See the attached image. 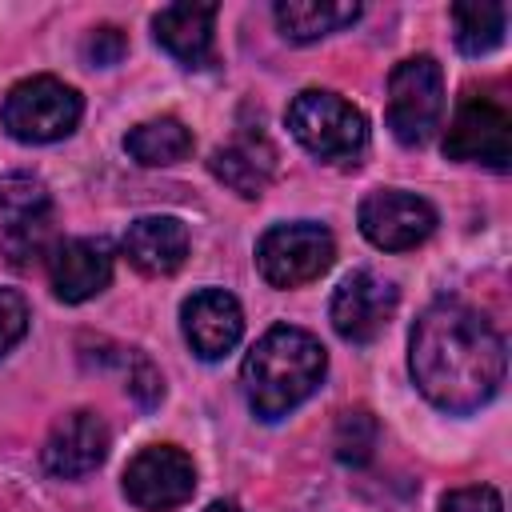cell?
I'll return each mask as SVG.
<instances>
[{
  "label": "cell",
  "instance_id": "cell-1",
  "mask_svg": "<svg viewBox=\"0 0 512 512\" xmlns=\"http://www.w3.org/2000/svg\"><path fill=\"white\" fill-rule=\"evenodd\" d=\"M408 368L436 408L476 412L504 384V336L484 312L460 300H436L412 324Z\"/></svg>",
  "mask_w": 512,
  "mask_h": 512
},
{
  "label": "cell",
  "instance_id": "cell-2",
  "mask_svg": "<svg viewBox=\"0 0 512 512\" xmlns=\"http://www.w3.org/2000/svg\"><path fill=\"white\" fill-rule=\"evenodd\" d=\"M324 372H328L324 344L304 328L276 324L244 356L240 384H244L248 408L260 420H280L320 388Z\"/></svg>",
  "mask_w": 512,
  "mask_h": 512
},
{
  "label": "cell",
  "instance_id": "cell-3",
  "mask_svg": "<svg viewBox=\"0 0 512 512\" xmlns=\"http://www.w3.org/2000/svg\"><path fill=\"white\" fill-rule=\"evenodd\" d=\"M288 132L300 148H308L316 160L344 164L356 160L368 144V120L356 104L328 88H304L288 104Z\"/></svg>",
  "mask_w": 512,
  "mask_h": 512
},
{
  "label": "cell",
  "instance_id": "cell-4",
  "mask_svg": "<svg viewBox=\"0 0 512 512\" xmlns=\"http://www.w3.org/2000/svg\"><path fill=\"white\" fill-rule=\"evenodd\" d=\"M84 116V100L56 76H28L4 96V128L20 144L64 140Z\"/></svg>",
  "mask_w": 512,
  "mask_h": 512
},
{
  "label": "cell",
  "instance_id": "cell-5",
  "mask_svg": "<svg viewBox=\"0 0 512 512\" xmlns=\"http://www.w3.org/2000/svg\"><path fill=\"white\" fill-rule=\"evenodd\" d=\"M444 116V72L432 56H408L388 76V128L400 144H424Z\"/></svg>",
  "mask_w": 512,
  "mask_h": 512
},
{
  "label": "cell",
  "instance_id": "cell-6",
  "mask_svg": "<svg viewBox=\"0 0 512 512\" xmlns=\"http://www.w3.org/2000/svg\"><path fill=\"white\" fill-rule=\"evenodd\" d=\"M336 260V240L324 224L316 220H292L276 224L260 236L256 244V264L260 276L272 288H300L316 276H324Z\"/></svg>",
  "mask_w": 512,
  "mask_h": 512
},
{
  "label": "cell",
  "instance_id": "cell-7",
  "mask_svg": "<svg viewBox=\"0 0 512 512\" xmlns=\"http://www.w3.org/2000/svg\"><path fill=\"white\" fill-rule=\"evenodd\" d=\"M444 152L452 160H468V164H484V168L504 172L508 160H512V120H508V112L496 100L468 92L456 104L452 120H448Z\"/></svg>",
  "mask_w": 512,
  "mask_h": 512
},
{
  "label": "cell",
  "instance_id": "cell-8",
  "mask_svg": "<svg viewBox=\"0 0 512 512\" xmlns=\"http://www.w3.org/2000/svg\"><path fill=\"white\" fill-rule=\"evenodd\" d=\"M196 492V464L176 444H148L124 468V496L140 512H168L192 500Z\"/></svg>",
  "mask_w": 512,
  "mask_h": 512
},
{
  "label": "cell",
  "instance_id": "cell-9",
  "mask_svg": "<svg viewBox=\"0 0 512 512\" xmlns=\"http://www.w3.org/2000/svg\"><path fill=\"white\" fill-rule=\"evenodd\" d=\"M356 220H360V232H364L368 244H376L384 252H404V248H416L432 236L436 208L416 192L376 188L360 200Z\"/></svg>",
  "mask_w": 512,
  "mask_h": 512
},
{
  "label": "cell",
  "instance_id": "cell-10",
  "mask_svg": "<svg viewBox=\"0 0 512 512\" xmlns=\"http://www.w3.org/2000/svg\"><path fill=\"white\" fill-rule=\"evenodd\" d=\"M396 284L360 268V272H348L340 280V288L332 292V328L348 340V344H368L384 332V324L392 320L396 312Z\"/></svg>",
  "mask_w": 512,
  "mask_h": 512
},
{
  "label": "cell",
  "instance_id": "cell-11",
  "mask_svg": "<svg viewBox=\"0 0 512 512\" xmlns=\"http://www.w3.org/2000/svg\"><path fill=\"white\" fill-rule=\"evenodd\" d=\"M108 444H112L108 424H104L96 412L76 408V412H68V416L48 432L40 460H44V472H48V476L80 480V476H88V472H96V468L104 464Z\"/></svg>",
  "mask_w": 512,
  "mask_h": 512
},
{
  "label": "cell",
  "instance_id": "cell-12",
  "mask_svg": "<svg viewBox=\"0 0 512 512\" xmlns=\"http://www.w3.org/2000/svg\"><path fill=\"white\" fill-rule=\"evenodd\" d=\"M180 328H184L188 348L200 360H220V356H228L240 344V336H244V312H240V304H236L232 292H224V288H200V292H192L184 300Z\"/></svg>",
  "mask_w": 512,
  "mask_h": 512
},
{
  "label": "cell",
  "instance_id": "cell-13",
  "mask_svg": "<svg viewBox=\"0 0 512 512\" xmlns=\"http://www.w3.org/2000/svg\"><path fill=\"white\" fill-rule=\"evenodd\" d=\"M48 280H52L56 300H64V304L92 300L112 280V252H108V244L104 240H88V236L56 244L52 256H48Z\"/></svg>",
  "mask_w": 512,
  "mask_h": 512
},
{
  "label": "cell",
  "instance_id": "cell-14",
  "mask_svg": "<svg viewBox=\"0 0 512 512\" xmlns=\"http://www.w3.org/2000/svg\"><path fill=\"white\" fill-rule=\"evenodd\" d=\"M128 264L144 276H172L188 256V228L176 216H140L120 240Z\"/></svg>",
  "mask_w": 512,
  "mask_h": 512
},
{
  "label": "cell",
  "instance_id": "cell-15",
  "mask_svg": "<svg viewBox=\"0 0 512 512\" xmlns=\"http://www.w3.org/2000/svg\"><path fill=\"white\" fill-rule=\"evenodd\" d=\"M212 24L216 4H168L152 16L156 44L184 68H204L212 60Z\"/></svg>",
  "mask_w": 512,
  "mask_h": 512
},
{
  "label": "cell",
  "instance_id": "cell-16",
  "mask_svg": "<svg viewBox=\"0 0 512 512\" xmlns=\"http://www.w3.org/2000/svg\"><path fill=\"white\" fill-rule=\"evenodd\" d=\"M272 16L288 40L308 44V40L348 28L360 16V4H352V0H280L272 8Z\"/></svg>",
  "mask_w": 512,
  "mask_h": 512
},
{
  "label": "cell",
  "instance_id": "cell-17",
  "mask_svg": "<svg viewBox=\"0 0 512 512\" xmlns=\"http://www.w3.org/2000/svg\"><path fill=\"white\" fill-rule=\"evenodd\" d=\"M208 168H212V176L220 184H228L232 192L256 200V196H264V188L272 180V152L260 140H248L244 136V140H232V144L216 148L212 160H208Z\"/></svg>",
  "mask_w": 512,
  "mask_h": 512
},
{
  "label": "cell",
  "instance_id": "cell-18",
  "mask_svg": "<svg viewBox=\"0 0 512 512\" xmlns=\"http://www.w3.org/2000/svg\"><path fill=\"white\" fill-rule=\"evenodd\" d=\"M124 152L144 164V168H164V164H180L192 152V132L176 120V116H156L136 124L124 136Z\"/></svg>",
  "mask_w": 512,
  "mask_h": 512
},
{
  "label": "cell",
  "instance_id": "cell-19",
  "mask_svg": "<svg viewBox=\"0 0 512 512\" xmlns=\"http://www.w3.org/2000/svg\"><path fill=\"white\" fill-rule=\"evenodd\" d=\"M452 24H456V48L464 56H484L504 40L508 8L504 4H452Z\"/></svg>",
  "mask_w": 512,
  "mask_h": 512
},
{
  "label": "cell",
  "instance_id": "cell-20",
  "mask_svg": "<svg viewBox=\"0 0 512 512\" xmlns=\"http://www.w3.org/2000/svg\"><path fill=\"white\" fill-rule=\"evenodd\" d=\"M52 204H48V192L40 180L32 176H8L0 180V216L12 224H24V220H36V216H48Z\"/></svg>",
  "mask_w": 512,
  "mask_h": 512
},
{
  "label": "cell",
  "instance_id": "cell-21",
  "mask_svg": "<svg viewBox=\"0 0 512 512\" xmlns=\"http://www.w3.org/2000/svg\"><path fill=\"white\" fill-rule=\"evenodd\" d=\"M376 448V420L356 408V412H344L340 424H336V456L344 464H364Z\"/></svg>",
  "mask_w": 512,
  "mask_h": 512
},
{
  "label": "cell",
  "instance_id": "cell-22",
  "mask_svg": "<svg viewBox=\"0 0 512 512\" xmlns=\"http://www.w3.org/2000/svg\"><path fill=\"white\" fill-rule=\"evenodd\" d=\"M28 332V300L16 288H0V356L12 352Z\"/></svg>",
  "mask_w": 512,
  "mask_h": 512
},
{
  "label": "cell",
  "instance_id": "cell-23",
  "mask_svg": "<svg viewBox=\"0 0 512 512\" xmlns=\"http://www.w3.org/2000/svg\"><path fill=\"white\" fill-rule=\"evenodd\" d=\"M128 392H132L144 408L160 404V396H164V380H160V372H156L152 360L140 356V352H128Z\"/></svg>",
  "mask_w": 512,
  "mask_h": 512
},
{
  "label": "cell",
  "instance_id": "cell-24",
  "mask_svg": "<svg viewBox=\"0 0 512 512\" xmlns=\"http://www.w3.org/2000/svg\"><path fill=\"white\" fill-rule=\"evenodd\" d=\"M124 52H128V36H124L116 24H100V28H92V36L84 40V56H88L92 64H100V68L120 64Z\"/></svg>",
  "mask_w": 512,
  "mask_h": 512
},
{
  "label": "cell",
  "instance_id": "cell-25",
  "mask_svg": "<svg viewBox=\"0 0 512 512\" xmlns=\"http://www.w3.org/2000/svg\"><path fill=\"white\" fill-rule=\"evenodd\" d=\"M440 512H504L500 492L488 484H472V488H452L440 500Z\"/></svg>",
  "mask_w": 512,
  "mask_h": 512
},
{
  "label": "cell",
  "instance_id": "cell-26",
  "mask_svg": "<svg viewBox=\"0 0 512 512\" xmlns=\"http://www.w3.org/2000/svg\"><path fill=\"white\" fill-rule=\"evenodd\" d=\"M204 512H240V508H236V504H228V500H216V504H208Z\"/></svg>",
  "mask_w": 512,
  "mask_h": 512
}]
</instances>
